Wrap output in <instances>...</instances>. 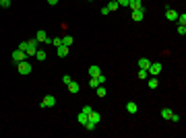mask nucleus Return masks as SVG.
<instances>
[{
  "instance_id": "26",
  "label": "nucleus",
  "mask_w": 186,
  "mask_h": 138,
  "mask_svg": "<svg viewBox=\"0 0 186 138\" xmlns=\"http://www.w3.org/2000/svg\"><path fill=\"white\" fill-rule=\"evenodd\" d=\"M0 6H2V8H8V6H10V0H0Z\"/></svg>"
},
{
  "instance_id": "11",
  "label": "nucleus",
  "mask_w": 186,
  "mask_h": 138,
  "mask_svg": "<svg viewBox=\"0 0 186 138\" xmlns=\"http://www.w3.org/2000/svg\"><path fill=\"white\" fill-rule=\"evenodd\" d=\"M56 54L60 56V58H66L68 56V48L66 45H60V48H56Z\"/></svg>"
},
{
  "instance_id": "22",
  "label": "nucleus",
  "mask_w": 186,
  "mask_h": 138,
  "mask_svg": "<svg viewBox=\"0 0 186 138\" xmlns=\"http://www.w3.org/2000/svg\"><path fill=\"white\" fill-rule=\"evenodd\" d=\"M138 78H141V81H147V78H149V72H147V70H143V68H138Z\"/></svg>"
},
{
  "instance_id": "6",
  "label": "nucleus",
  "mask_w": 186,
  "mask_h": 138,
  "mask_svg": "<svg viewBox=\"0 0 186 138\" xmlns=\"http://www.w3.org/2000/svg\"><path fill=\"white\" fill-rule=\"evenodd\" d=\"M151 76H157L159 72H161V64L159 62H151V66H149V70H147Z\"/></svg>"
},
{
  "instance_id": "1",
  "label": "nucleus",
  "mask_w": 186,
  "mask_h": 138,
  "mask_svg": "<svg viewBox=\"0 0 186 138\" xmlns=\"http://www.w3.org/2000/svg\"><path fill=\"white\" fill-rule=\"evenodd\" d=\"M17 70H19V74H23V76H27V74H31V70H33V66L27 62V60H23V62H19L17 64Z\"/></svg>"
},
{
  "instance_id": "33",
  "label": "nucleus",
  "mask_w": 186,
  "mask_h": 138,
  "mask_svg": "<svg viewBox=\"0 0 186 138\" xmlns=\"http://www.w3.org/2000/svg\"><path fill=\"white\" fill-rule=\"evenodd\" d=\"M97 81H99V85H103V83H105V76L99 74V76H97Z\"/></svg>"
},
{
  "instance_id": "14",
  "label": "nucleus",
  "mask_w": 186,
  "mask_h": 138,
  "mask_svg": "<svg viewBox=\"0 0 186 138\" xmlns=\"http://www.w3.org/2000/svg\"><path fill=\"white\" fill-rule=\"evenodd\" d=\"M159 87V81H157V76H151V78H149V89L151 91H155Z\"/></svg>"
},
{
  "instance_id": "8",
  "label": "nucleus",
  "mask_w": 186,
  "mask_h": 138,
  "mask_svg": "<svg viewBox=\"0 0 186 138\" xmlns=\"http://www.w3.org/2000/svg\"><path fill=\"white\" fill-rule=\"evenodd\" d=\"M149 66H151V62H149V58H138V68H143V70H149Z\"/></svg>"
},
{
  "instance_id": "4",
  "label": "nucleus",
  "mask_w": 186,
  "mask_h": 138,
  "mask_svg": "<svg viewBox=\"0 0 186 138\" xmlns=\"http://www.w3.org/2000/svg\"><path fill=\"white\" fill-rule=\"evenodd\" d=\"M41 107H43V109H46V107H54L56 105V97H52V95H46L43 97V99H41Z\"/></svg>"
},
{
  "instance_id": "13",
  "label": "nucleus",
  "mask_w": 186,
  "mask_h": 138,
  "mask_svg": "<svg viewBox=\"0 0 186 138\" xmlns=\"http://www.w3.org/2000/svg\"><path fill=\"white\" fill-rule=\"evenodd\" d=\"M126 111H128V113H137V111H138V105L134 103V101H130V103H126Z\"/></svg>"
},
{
  "instance_id": "3",
  "label": "nucleus",
  "mask_w": 186,
  "mask_h": 138,
  "mask_svg": "<svg viewBox=\"0 0 186 138\" xmlns=\"http://www.w3.org/2000/svg\"><path fill=\"white\" fill-rule=\"evenodd\" d=\"M23 60H27V54H25L23 49H14L13 52V62L19 64V62H23Z\"/></svg>"
},
{
  "instance_id": "2",
  "label": "nucleus",
  "mask_w": 186,
  "mask_h": 138,
  "mask_svg": "<svg viewBox=\"0 0 186 138\" xmlns=\"http://www.w3.org/2000/svg\"><path fill=\"white\" fill-rule=\"evenodd\" d=\"M37 45H39V41H37V39H29L27 41V49H25V54L27 56H35V52H37Z\"/></svg>"
},
{
  "instance_id": "30",
  "label": "nucleus",
  "mask_w": 186,
  "mask_h": 138,
  "mask_svg": "<svg viewBox=\"0 0 186 138\" xmlns=\"http://www.w3.org/2000/svg\"><path fill=\"white\" fill-rule=\"evenodd\" d=\"M91 109H93L91 105H85V107H83V113H87V116H89V113H91Z\"/></svg>"
},
{
  "instance_id": "9",
  "label": "nucleus",
  "mask_w": 186,
  "mask_h": 138,
  "mask_svg": "<svg viewBox=\"0 0 186 138\" xmlns=\"http://www.w3.org/2000/svg\"><path fill=\"white\" fill-rule=\"evenodd\" d=\"M128 8H130V10L143 8V2H141V0H128Z\"/></svg>"
},
{
  "instance_id": "29",
  "label": "nucleus",
  "mask_w": 186,
  "mask_h": 138,
  "mask_svg": "<svg viewBox=\"0 0 186 138\" xmlns=\"http://www.w3.org/2000/svg\"><path fill=\"white\" fill-rule=\"evenodd\" d=\"M95 126L97 124H93V122H87V124H85V128H87V130H95Z\"/></svg>"
},
{
  "instance_id": "35",
  "label": "nucleus",
  "mask_w": 186,
  "mask_h": 138,
  "mask_svg": "<svg viewBox=\"0 0 186 138\" xmlns=\"http://www.w3.org/2000/svg\"><path fill=\"white\" fill-rule=\"evenodd\" d=\"M48 4L50 6H54V4H58V0H48Z\"/></svg>"
},
{
  "instance_id": "28",
  "label": "nucleus",
  "mask_w": 186,
  "mask_h": 138,
  "mask_svg": "<svg viewBox=\"0 0 186 138\" xmlns=\"http://www.w3.org/2000/svg\"><path fill=\"white\" fill-rule=\"evenodd\" d=\"M70 81H72V78H70V74H64V76H62V83H64V85H68Z\"/></svg>"
},
{
  "instance_id": "20",
  "label": "nucleus",
  "mask_w": 186,
  "mask_h": 138,
  "mask_svg": "<svg viewBox=\"0 0 186 138\" xmlns=\"http://www.w3.org/2000/svg\"><path fill=\"white\" fill-rule=\"evenodd\" d=\"M76 120H79V124H83V126H85L87 122H89V117H87V113H83V111L79 113V116H76Z\"/></svg>"
},
{
  "instance_id": "32",
  "label": "nucleus",
  "mask_w": 186,
  "mask_h": 138,
  "mask_svg": "<svg viewBox=\"0 0 186 138\" xmlns=\"http://www.w3.org/2000/svg\"><path fill=\"white\" fill-rule=\"evenodd\" d=\"M118 4H120V6H128V0H116Z\"/></svg>"
},
{
  "instance_id": "21",
  "label": "nucleus",
  "mask_w": 186,
  "mask_h": 138,
  "mask_svg": "<svg viewBox=\"0 0 186 138\" xmlns=\"http://www.w3.org/2000/svg\"><path fill=\"white\" fill-rule=\"evenodd\" d=\"M99 74H101L99 66H89V76H99Z\"/></svg>"
},
{
  "instance_id": "19",
  "label": "nucleus",
  "mask_w": 186,
  "mask_h": 138,
  "mask_svg": "<svg viewBox=\"0 0 186 138\" xmlns=\"http://www.w3.org/2000/svg\"><path fill=\"white\" fill-rule=\"evenodd\" d=\"M62 45L70 48V45H72V37H70V35H62Z\"/></svg>"
},
{
  "instance_id": "7",
  "label": "nucleus",
  "mask_w": 186,
  "mask_h": 138,
  "mask_svg": "<svg viewBox=\"0 0 186 138\" xmlns=\"http://www.w3.org/2000/svg\"><path fill=\"white\" fill-rule=\"evenodd\" d=\"M145 19V8H137V10H132V21H143Z\"/></svg>"
},
{
  "instance_id": "18",
  "label": "nucleus",
  "mask_w": 186,
  "mask_h": 138,
  "mask_svg": "<svg viewBox=\"0 0 186 138\" xmlns=\"http://www.w3.org/2000/svg\"><path fill=\"white\" fill-rule=\"evenodd\" d=\"M172 113H174V111L170 109V107H163V109H161V117H163V120H170Z\"/></svg>"
},
{
  "instance_id": "10",
  "label": "nucleus",
  "mask_w": 186,
  "mask_h": 138,
  "mask_svg": "<svg viewBox=\"0 0 186 138\" xmlns=\"http://www.w3.org/2000/svg\"><path fill=\"white\" fill-rule=\"evenodd\" d=\"M176 17H178V13H176L174 8H167V10H165V19H167V21H176Z\"/></svg>"
},
{
  "instance_id": "5",
  "label": "nucleus",
  "mask_w": 186,
  "mask_h": 138,
  "mask_svg": "<svg viewBox=\"0 0 186 138\" xmlns=\"http://www.w3.org/2000/svg\"><path fill=\"white\" fill-rule=\"evenodd\" d=\"M35 39H37V41H43V43H52V39L46 35V31H43V29H39V31L35 33Z\"/></svg>"
},
{
  "instance_id": "17",
  "label": "nucleus",
  "mask_w": 186,
  "mask_h": 138,
  "mask_svg": "<svg viewBox=\"0 0 186 138\" xmlns=\"http://www.w3.org/2000/svg\"><path fill=\"white\" fill-rule=\"evenodd\" d=\"M95 93H97V99H99V97H105V95H108L105 87H101V85H99V87H95Z\"/></svg>"
},
{
  "instance_id": "27",
  "label": "nucleus",
  "mask_w": 186,
  "mask_h": 138,
  "mask_svg": "<svg viewBox=\"0 0 186 138\" xmlns=\"http://www.w3.org/2000/svg\"><path fill=\"white\" fill-rule=\"evenodd\" d=\"M178 33L180 35H186V25H178Z\"/></svg>"
},
{
  "instance_id": "31",
  "label": "nucleus",
  "mask_w": 186,
  "mask_h": 138,
  "mask_svg": "<svg viewBox=\"0 0 186 138\" xmlns=\"http://www.w3.org/2000/svg\"><path fill=\"white\" fill-rule=\"evenodd\" d=\"M19 49H23V52H25V49H27V41H21L19 43Z\"/></svg>"
},
{
  "instance_id": "15",
  "label": "nucleus",
  "mask_w": 186,
  "mask_h": 138,
  "mask_svg": "<svg viewBox=\"0 0 186 138\" xmlns=\"http://www.w3.org/2000/svg\"><path fill=\"white\" fill-rule=\"evenodd\" d=\"M66 87H68V91H70V93H72V95H76V93H79V89H81V87H79V85H76V83H72V81H70V83L66 85Z\"/></svg>"
},
{
  "instance_id": "24",
  "label": "nucleus",
  "mask_w": 186,
  "mask_h": 138,
  "mask_svg": "<svg viewBox=\"0 0 186 138\" xmlns=\"http://www.w3.org/2000/svg\"><path fill=\"white\" fill-rule=\"evenodd\" d=\"M89 85L93 87V89H95V87H99V81H97V76H91V78H89Z\"/></svg>"
},
{
  "instance_id": "34",
  "label": "nucleus",
  "mask_w": 186,
  "mask_h": 138,
  "mask_svg": "<svg viewBox=\"0 0 186 138\" xmlns=\"http://www.w3.org/2000/svg\"><path fill=\"white\" fill-rule=\"evenodd\" d=\"M172 122H180V116H176V113H172V117H170Z\"/></svg>"
},
{
  "instance_id": "16",
  "label": "nucleus",
  "mask_w": 186,
  "mask_h": 138,
  "mask_svg": "<svg viewBox=\"0 0 186 138\" xmlns=\"http://www.w3.org/2000/svg\"><path fill=\"white\" fill-rule=\"evenodd\" d=\"M118 8H120V4H118L116 0H110V2H108V10H110V13H114V10H118Z\"/></svg>"
},
{
  "instance_id": "23",
  "label": "nucleus",
  "mask_w": 186,
  "mask_h": 138,
  "mask_svg": "<svg viewBox=\"0 0 186 138\" xmlns=\"http://www.w3.org/2000/svg\"><path fill=\"white\" fill-rule=\"evenodd\" d=\"M35 58H37L39 62H43V60H46V52H41V49H37V52H35Z\"/></svg>"
},
{
  "instance_id": "12",
  "label": "nucleus",
  "mask_w": 186,
  "mask_h": 138,
  "mask_svg": "<svg viewBox=\"0 0 186 138\" xmlns=\"http://www.w3.org/2000/svg\"><path fill=\"white\" fill-rule=\"evenodd\" d=\"M87 117H89V122H93V124H99V111H93V109H91V113Z\"/></svg>"
},
{
  "instance_id": "25",
  "label": "nucleus",
  "mask_w": 186,
  "mask_h": 138,
  "mask_svg": "<svg viewBox=\"0 0 186 138\" xmlns=\"http://www.w3.org/2000/svg\"><path fill=\"white\" fill-rule=\"evenodd\" d=\"M52 45H54V48H60L62 45V37H54V39H52Z\"/></svg>"
}]
</instances>
